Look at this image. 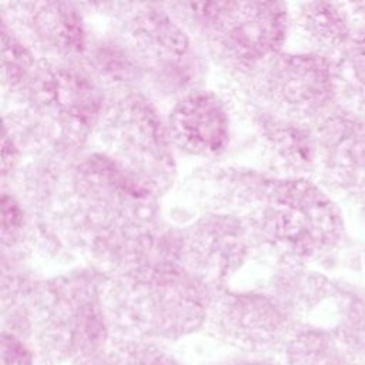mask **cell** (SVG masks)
Segmentation results:
<instances>
[{"mask_svg": "<svg viewBox=\"0 0 365 365\" xmlns=\"http://www.w3.org/2000/svg\"><path fill=\"white\" fill-rule=\"evenodd\" d=\"M180 191L197 215L238 217L248 234L251 261L268 269L312 267L346 240L341 204L312 178H278L220 160L194 167Z\"/></svg>", "mask_w": 365, "mask_h": 365, "instance_id": "1", "label": "cell"}, {"mask_svg": "<svg viewBox=\"0 0 365 365\" xmlns=\"http://www.w3.org/2000/svg\"><path fill=\"white\" fill-rule=\"evenodd\" d=\"M161 197L111 158L88 148L66 175L50 220L83 265L106 275L147 262L181 264V227Z\"/></svg>", "mask_w": 365, "mask_h": 365, "instance_id": "2", "label": "cell"}, {"mask_svg": "<svg viewBox=\"0 0 365 365\" xmlns=\"http://www.w3.org/2000/svg\"><path fill=\"white\" fill-rule=\"evenodd\" d=\"M3 100V130L24 157L77 158L88 150L107 101L80 61L38 58Z\"/></svg>", "mask_w": 365, "mask_h": 365, "instance_id": "3", "label": "cell"}, {"mask_svg": "<svg viewBox=\"0 0 365 365\" xmlns=\"http://www.w3.org/2000/svg\"><path fill=\"white\" fill-rule=\"evenodd\" d=\"M214 289L178 262H147L106 275L111 338L174 342L205 327Z\"/></svg>", "mask_w": 365, "mask_h": 365, "instance_id": "4", "label": "cell"}, {"mask_svg": "<svg viewBox=\"0 0 365 365\" xmlns=\"http://www.w3.org/2000/svg\"><path fill=\"white\" fill-rule=\"evenodd\" d=\"M170 14L210 60L211 71L242 80L285 50L289 6L281 1H168Z\"/></svg>", "mask_w": 365, "mask_h": 365, "instance_id": "5", "label": "cell"}, {"mask_svg": "<svg viewBox=\"0 0 365 365\" xmlns=\"http://www.w3.org/2000/svg\"><path fill=\"white\" fill-rule=\"evenodd\" d=\"M104 278L98 269L81 265L40 279L31 299L30 339L37 365L71 364L108 346Z\"/></svg>", "mask_w": 365, "mask_h": 365, "instance_id": "6", "label": "cell"}, {"mask_svg": "<svg viewBox=\"0 0 365 365\" xmlns=\"http://www.w3.org/2000/svg\"><path fill=\"white\" fill-rule=\"evenodd\" d=\"M91 143L161 198L178 182L165 114L143 91L108 97Z\"/></svg>", "mask_w": 365, "mask_h": 365, "instance_id": "7", "label": "cell"}, {"mask_svg": "<svg viewBox=\"0 0 365 365\" xmlns=\"http://www.w3.org/2000/svg\"><path fill=\"white\" fill-rule=\"evenodd\" d=\"M212 90L227 103L232 118L235 161L278 178H312L317 133L311 124L267 111L248 100L230 80L211 73Z\"/></svg>", "mask_w": 365, "mask_h": 365, "instance_id": "8", "label": "cell"}, {"mask_svg": "<svg viewBox=\"0 0 365 365\" xmlns=\"http://www.w3.org/2000/svg\"><path fill=\"white\" fill-rule=\"evenodd\" d=\"M227 80L261 108L314 127L339 107L334 60L322 56L282 50L248 77Z\"/></svg>", "mask_w": 365, "mask_h": 365, "instance_id": "9", "label": "cell"}, {"mask_svg": "<svg viewBox=\"0 0 365 365\" xmlns=\"http://www.w3.org/2000/svg\"><path fill=\"white\" fill-rule=\"evenodd\" d=\"M298 321L261 288L214 289L204 329L241 352L279 354Z\"/></svg>", "mask_w": 365, "mask_h": 365, "instance_id": "10", "label": "cell"}, {"mask_svg": "<svg viewBox=\"0 0 365 365\" xmlns=\"http://www.w3.org/2000/svg\"><path fill=\"white\" fill-rule=\"evenodd\" d=\"M78 6L87 21L103 23L100 29L114 33L138 57L145 71L181 61L198 47L164 3L97 1Z\"/></svg>", "mask_w": 365, "mask_h": 365, "instance_id": "11", "label": "cell"}, {"mask_svg": "<svg viewBox=\"0 0 365 365\" xmlns=\"http://www.w3.org/2000/svg\"><path fill=\"white\" fill-rule=\"evenodd\" d=\"M315 133L314 180L365 222V117L339 106L315 125Z\"/></svg>", "mask_w": 365, "mask_h": 365, "instance_id": "12", "label": "cell"}, {"mask_svg": "<svg viewBox=\"0 0 365 365\" xmlns=\"http://www.w3.org/2000/svg\"><path fill=\"white\" fill-rule=\"evenodd\" d=\"M0 21L41 60L78 61L88 40V24L78 3L1 1Z\"/></svg>", "mask_w": 365, "mask_h": 365, "instance_id": "13", "label": "cell"}, {"mask_svg": "<svg viewBox=\"0 0 365 365\" xmlns=\"http://www.w3.org/2000/svg\"><path fill=\"white\" fill-rule=\"evenodd\" d=\"M181 265L212 289L230 287L251 262L248 234L235 215L204 212L181 227Z\"/></svg>", "mask_w": 365, "mask_h": 365, "instance_id": "14", "label": "cell"}, {"mask_svg": "<svg viewBox=\"0 0 365 365\" xmlns=\"http://www.w3.org/2000/svg\"><path fill=\"white\" fill-rule=\"evenodd\" d=\"M167 130L178 155L202 163L228 157L232 118L227 103L211 87L197 88L165 110Z\"/></svg>", "mask_w": 365, "mask_h": 365, "instance_id": "15", "label": "cell"}, {"mask_svg": "<svg viewBox=\"0 0 365 365\" xmlns=\"http://www.w3.org/2000/svg\"><path fill=\"white\" fill-rule=\"evenodd\" d=\"M355 33L344 3L305 1L289 7L285 50L335 60Z\"/></svg>", "mask_w": 365, "mask_h": 365, "instance_id": "16", "label": "cell"}, {"mask_svg": "<svg viewBox=\"0 0 365 365\" xmlns=\"http://www.w3.org/2000/svg\"><path fill=\"white\" fill-rule=\"evenodd\" d=\"M80 64L107 98L143 91L145 67L110 30L88 26V40Z\"/></svg>", "mask_w": 365, "mask_h": 365, "instance_id": "17", "label": "cell"}, {"mask_svg": "<svg viewBox=\"0 0 365 365\" xmlns=\"http://www.w3.org/2000/svg\"><path fill=\"white\" fill-rule=\"evenodd\" d=\"M74 160L53 154L24 157L4 191L13 192L31 217L50 218Z\"/></svg>", "mask_w": 365, "mask_h": 365, "instance_id": "18", "label": "cell"}, {"mask_svg": "<svg viewBox=\"0 0 365 365\" xmlns=\"http://www.w3.org/2000/svg\"><path fill=\"white\" fill-rule=\"evenodd\" d=\"M335 279L312 267L268 269L261 288L272 295L298 322H309L332 294Z\"/></svg>", "mask_w": 365, "mask_h": 365, "instance_id": "19", "label": "cell"}, {"mask_svg": "<svg viewBox=\"0 0 365 365\" xmlns=\"http://www.w3.org/2000/svg\"><path fill=\"white\" fill-rule=\"evenodd\" d=\"M319 312L328 315L325 328L354 361L365 356V288L335 279L332 294Z\"/></svg>", "mask_w": 365, "mask_h": 365, "instance_id": "20", "label": "cell"}, {"mask_svg": "<svg viewBox=\"0 0 365 365\" xmlns=\"http://www.w3.org/2000/svg\"><path fill=\"white\" fill-rule=\"evenodd\" d=\"M41 278L21 264L1 259V331L30 342L31 299Z\"/></svg>", "mask_w": 365, "mask_h": 365, "instance_id": "21", "label": "cell"}, {"mask_svg": "<svg viewBox=\"0 0 365 365\" xmlns=\"http://www.w3.org/2000/svg\"><path fill=\"white\" fill-rule=\"evenodd\" d=\"M284 365H355L334 334L312 322H298L279 351Z\"/></svg>", "mask_w": 365, "mask_h": 365, "instance_id": "22", "label": "cell"}, {"mask_svg": "<svg viewBox=\"0 0 365 365\" xmlns=\"http://www.w3.org/2000/svg\"><path fill=\"white\" fill-rule=\"evenodd\" d=\"M334 64L339 106L365 117V29H355Z\"/></svg>", "mask_w": 365, "mask_h": 365, "instance_id": "23", "label": "cell"}, {"mask_svg": "<svg viewBox=\"0 0 365 365\" xmlns=\"http://www.w3.org/2000/svg\"><path fill=\"white\" fill-rule=\"evenodd\" d=\"M1 97L13 93L38 60L31 50L1 23Z\"/></svg>", "mask_w": 365, "mask_h": 365, "instance_id": "24", "label": "cell"}, {"mask_svg": "<svg viewBox=\"0 0 365 365\" xmlns=\"http://www.w3.org/2000/svg\"><path fill=\"white\" fill-rule=\"evenodd\" d=\"M108 349L118 365H182L163 342L134 338H111Z\"/></svg>", "mask_w": 365, "mask_h": 365, "instance_id": "25", "label": "cell"}, {"mask_svg": "<svg viewBox=\"0 0 365 365\" xmlns=\"http://www.w3.org/2000/svg\"><path fill=\"white\" fill-rule=\"evenodd\" d=\"M1 254H11L21 242L30 222V214L10 191L1 190L0 200Z\"/></svg>", "mask_w": 365, "mask_h": 365, "instance_id": "26", "label": "cell"}, {"mask_svg": "<svg viewBox=\"0 0 365 365\" xmlns=\"http://www.w3.org/2000/svg\"><path fill=\"white\" fill-rule=\"evenodd\" d=\"M0 365H37V356L30 342L1 331Z\"/></svg>", "mask_w": 365, "mask_h": 365, "instance_id": "27", "label": "cell"}, {"mask_svg": "<svg viewBox=\"0 0 365 365\" xmlns=\"http://www.w3.org/2000/svg\"><path fill=\"white\" fill-rule=\"evenodd\" d=\"M24 155L16 141L3 130L1 140V190L9 188L11 180L14 178L19 167L21 165Z\"/></svg>", "mask_w": 365, "mask_h": 365, "instance_id": "28", "label": "cell"}, {"mask_svg": "<svg viewBox=\"0 0 365 365\" xmlns=\"http://www.w3.org/2000/svg\"><path fill=\"white\" fill-rule=\"evenodd\" d=\"M214 365H284L281 358L274 354H254L237 351L232 355L221 358Z\"/></svg>", "mask_w": 365, "mask_h": 365, "instance_id": "29", "label": "cell"}, {"mask_svg": "<svg viewBox=\"0 0 365 365\" xmlns=\"http://www.w3.org/2000/svg\"><path fill=\"white\" fill-rule=\"evenodd\" d=\"M68 365H118L114 355L108 349V346L100 352L83 356L80 359H76L74 362Z\"/></svg>", "mask_w": 365, "mask_h": 365, "instance_id": "30", "label": "cell"}, {"mask_svg": "<svg viewBox=\"0 0 365 365\" xmlns=\"http://www.w3.org/2000/svg\"><path fill=\"white\" fill-rule=\"evenodd\" d=\"M344 7L355 29H365V1L344 3Z\"/></svg>", "mask_w": 365, "mask_h": 365, "instance_id": "31", "label": "cell"}, {"mask_svg": "<svg viewBox=\"0 0 365 365\" xmlns=\"http://www.w3.org/2000/svg\"><path fill=\"white\" fill-rule=\"evenodd\" d=\"M362 267H364V272H365V248H364V252H362Z\"/></svg>", "mask_w": 365, "mask_h": 365, "instance_id": "32", "label": "cell"}, {"mask_svg": "<svg viewBox=\"0 0 365 365\" xmlns=\"http://www.w3.org/2000/svg\"><path fill=\"white\" fill-rule=\"evenodd\" d=\"M361 365H365V364H361Z\"/></svg>", "mask_w": 365, "mask_h": 365, "instance_id": "33", "label": "cell"}]
</instances>
